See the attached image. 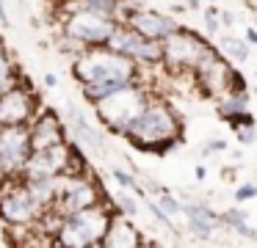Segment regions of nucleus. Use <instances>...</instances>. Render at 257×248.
<instances>
[{"label":"nucleus","mask_w":257,"mask_h":248,"mask_svg":"<svg viewBox=\"0 0 257 248\" xmlns=\"http://www.w3.org/2000/svg\"><path fill=\"white\" fill-rule=\"evenodd\" d=\"M130 143L139 152H150V154H166L183 141V124L180 116L174 113V108L169 102L158 97H150L147 108L136 116V121L127 127L124 132Z\"/></svg>","instance_id":"1"},{"label":"nucleus","mask_w":257,"mask_h":248,"mask_svg":"<svg viewBox=\"0 0 257 248\" xmlns=\"http://www.w3.org/2000/svg\"><path fill=\"white\" fill-rule=\"evenodd\" d=\"M69 72L78 80V86H97V83H113V80H122V83L141 80L139 66L108 47H89L83 53H78L72 58Z\"/></svg>","instance_id":"2"},{"label":"nucleus","mask_w":257,"mask_h":248,"mask_svg":"<svg viewBox=\"0 0 257 248\" xmlns=\"http://www.w3.org/2000/svg\"><path fill=\"white\" fill-rule=\"evenodd\" d=\"M113 212L116 209H111L105 201H100L75 215H67L53 229V234H50L53 245L56 248H97L108 229V223H111Z\"/></svg>","instance_id":"3"},{"label":"nucleus","mask_w":257,"mask_h":248,"mask_svg":"<svg viewBox=\"0 0 257 248\" xmlns=\"http://www.w3.org/2000/svg\"><path fill=\"white\" fill-rule=\"evenodd\" d=\"M119 22L94 11H72L58 17V47L75 58L89 47H105L108 36Z\"/></svg>","instance_id":"4"},{"label":"nucleus","mask_w":257,"mask_h":248,"mask_svg":"<svg viewBox=\"0 0 257 248\" xmlns=\"http://www.w3.org/2000/svg\"><path fill=\"white\" fill-rule=\"evenodd\" d=\"M150 97H152L150 88H147L141 80H136V83H130V86L113 91L111 97L100 99V102L94 105L97 119H100L102 127H108L111 132L124 135V132H127V127L136 121V116L147 108Z\"/></svg>","instance_id":"5"},{"label":"nucleus","mask_w":257,"mask_h":248,"mask_svg":"<svg viewBox=\"0 0 257 248\" xmlns=\"http://www.w3.org/2000/svg\"><path fill=\"white\" fill-rule=\"evenodd\" d=\"M163 47V64L169 75H194L196 64L213 50V42L202 39L196 31L180 25L172 36L161 42Z\"/></svg>","instance_id":"6"},{"label":"nucleus","mask_w":257,"mask_h":248,"mask_svg":"<svg viewBox=\"0 0 257 248\" xmlns=\"http://www.w3.org/2000/svg\"><path fill=\"white\" fill-rule=\"evenodd\" d=\"M45 215V207L34 198L23 176L9 179L0 185V220L12 229H34L39 218Z\"/></svg>","instance_id":"7"},{"label":"nucleus","mask_w":257,"mask_h":248,"mask_svg":"<svg viewBox=\"0 0 257 248\" xmlns=\"http://www.w3.org/2000/svg\"><path fill=\"white\" fill-rule=\"evenodd\" d=\"M102 201V190L97 185V179L91 174H61V185H58L56 201L50 204V209L58 215V218H67V215H75L86 207H94V204Z\"/></svg>","instance_id":"8"},{"label":"nucleus","mask_w":257,"mask_h":248,"mask_svg":"<svg viewBox=\"0 0 257 248\" xmlns=\"http://www.w3.org/2000/svg\"><path fill=\"white\" fill-rule=\"evenodd\" d=\"M105 47L113 50V53H119V55H124V58H130L141 72H144V69H155V66L163 64L161 42L141 36L139 31H133V28L124 25V22H119V25L113 28V33L108 36Z\"/></svg>","instance_id":"9"},{"label":"nucleus","mask_w":257,"mask_h":248,"mask_svg":"<svg viewBox=\"0 0 257 248\" xmlns=\"http://www.w3.org/2000/svg\"><path fill=\"white\" fill-rule=\"evenodd\" d=\"M39 110V94L31 88L28 77H23L20 83H14L12 88L0 94V127H28Z\"/></svg>","instance_id":"10"},{"label":"nucleus","mask_w":257,"mask_h":248,"mask_svg":"<svg viewBox=\"0 0 257 248\" xmlns=\"http://www.w3.org/2000/svg\"><path fill=\"white\" fill-rule=\"evenodd\" d=\"M232 77H235L232 61H227L216 47H213L194 69V83L199 86V91L205 94V97H213V99H221L224 94L232 91Z\"/></svg>","instance_id":"11"},{"label":"nucleus","mask_w":257,"mask_h":248,"mask_svg":"<svg viewBox=\"0 0 257 248\" xmlns=\"http://www.w3.org/2000/svg\"><path fill=\"white\" fill-rule=\"evenodd\" d=\"M28 154V127H0V185L23 176V165Z\"/></svg>","instance_id":"12"},{"label":"nucleus","mask_w":257,"mask_h":248,"mask_svg":"<svg viewBox=\"0 0 257 248\" xmlns=\"http://www.w3.org/2000/svg\"><path fill=\"white\" fill-rule=\"evenodd\" d=\"M69 171V138L47 149H31L23 176H61Z\"/></svg>","instance_id":"13"},{"label":"nucleus","mask_w":257,"mask_h":248,"mask_svg":"<svg viewBox=\"0 0 257 248\" xmlns=\"http://www.w3.org/2000/svg\"><path fill=\"white\" fill-rule=\"evenodd\" d=\"M124 25H130L133 31H139L141 36H147V39L163 42L166 36H172V33L177 31L180 22L174 20L172 14H163V11H155V9H141V6H136V9L130 11V17L124 20Z\"/></svg>","instance_id":"14"},{"label":"nucleus","mask_w":257,"mask_h":248,"mask_svg":"<svg viewBox=\"0 0 257 248\" xmlns=\"http://www.w3.org/2000/svg\"><path fill=\"white\" fill-rule=\"evenodd\" d=\"M67 138L75 141L80 149H91V152H105V132L100 127H94L86 113L78 105H69L67 108Z\"/></svg>","instance_id":"15"},{"label":"nucleus","mask_w":257,"mask_h":248,"mask_svg":"<svg viewBox=\"0 0 257 248\" xmlns=\"http://www.w3.org/2000/svg\"><path fill=\"white\" fill-rule=\"evenodd\" d=\"M28 141H31V149H47V146H56V143L67 141V127H64V121L58 119L56 110L42 108L39 113L31 119Z\"/></svg>","instance_id":"16"},{"label":"nucleus","mask_w":257,"mask_h":248,"mask_svg":"<svg viewBox=\"0 0 257 248\" xmlns=\"http://www.w3.org/2000/svg\"><path fill=\"white\" fill-rule=\"evenodd\" d=\"M141 242H144V237L136 229L133 218H124V215L113 212L111 223H108V229L97 248H139Z\"/></svg>","instance_id":"17"},{"label":"nucleus","mask_w":257,"mask_h":248,"mask_svg":"<svg viewBox=\"0 0 257 248\" xmlns=\"http://www.w3.org/2000/svg\"><path fill=\"white\" fill-rule=\"evenodd\" d=\"M183 215H185V223H188L191 234L202 237V240H207V237L213 234V229L221 226V215H216L207 204H202V201H185L183 204Z\"/></svg>","instance_id":"18"},{"label":"nucleus","mask_w":257,"mask_h":248,"mask_svg":"<svg viewBox=\"0 0 257 248\" xmlns=\"http://www.w3.org/2000/svg\"><path fill=\"white\" fill-rule=\"evenodd\" d=\"M23 182L28 185V190L34 193L36 201L47 209L53 201H56L58 185H61V176H23Z\"/></svg>","instance_id":"19"},{"label":"nucleus","mask_w":257,"mask_h":248,"mask_svg":"<svg viewBox=\"0 0 257 248\" xmlns=\"http://www.w3.org/2000/svg\"><path fill=\"white\" fill-rule=\"evenodd\" d=\"M25 77H28V75H25ZM20 80H23V72H20L17 61L12 58L6 42L0 39V94L6 91V88H12L14 83H20Z\"/></svg>","instance_id":"20"},{"label":"nucleus","mask_w":257,"mask_h":248,"mask_svg":"<svg viewBox=\"0 0 257 248\" xmlns=\"http://www.w3.org/2000/svg\"><path fill=\"white\" fill-rule=\"evenodd\" d=\"M216 110H218V116H221L224 121L229 119V116H235V113H243V110H249V91H229V94H224L221 99H218V105H216Z\"/></svg>","instance_id":"21"},{"label":"nucleus","mask_w":257,"mask_h":248,"mask_svg":"<svg viewBox=\"0 0 257 248\" xmlns=\"http://www.w3.org/2000/svg\"><path fill=\"white\" fill-rule=\"evenodd\" d=\"M221 223L229 226L235 234L246 237V240H257V229H251V226H249V215H246L243 209L232 207V209H227V212H221Z\"/></svg>","instance_id":"22"},{"label":"nucleus","mask_w":257,"mask_h":248,"mask_svg":"<svg viewBox=\"0 0 257 248\" xmlns=\"http://www.w3.org/2000/svg\"><path fill=\"white\" fill-rule=\"evenodd\" d=\"M221 50H224V55H227V61H235V64L249 61V42H246V39L221 36Z\"/></svg>","instance_id":"23"},{"label":"nucleus","mask_w":257,"mask_h":248,"mask_svg":"<svg viewBox=\"0 0 257 248\" xmlns=\"http://www.w3.org/2000/svg\"><path fill=\"white\" fill-rule=\"evenodd\" d=\"M113 209L124 218H136L139 215V201H136V193L130 190H119L116 198H113Z\"/></svg>","instance_id":"24"},{"label":"nucleus","mask_w":257,"mask_h":248,"mask_svg":"<svg viewBox=\"0 0 257 248\" xmlns=\"http://www.w3.org/2000/svg\"><path fill=\"white\" fill-rule=\"evenodd\" d=\"M111 176L116 179V185L122 187V190H130V193H136V196H147L141 182L136 179V174H130V171H124V168H111Z\"/></svg>","instance_id":"25"},{"label":"nucleus","mask_w":257,"mask_h":248,"mask_svg":"<svg viewBox=\"0 0 257 248\" xmlns=\"http://www.w3.org/2000/svg\"><path fill=\"white\" fill-rule=\"evenodd\" d=\"M158 204L163 207V212H166V215H180V212H183V204H180L169 190H163L161 196H158Z\"/></svg>","instance_id":"26"},{"label":"nucleus","mask_w":257,"mask_h":248,"mask_svg":"<svg viewBox=\"0 0 257 248\" xmlns=\"http://www.w3.org/2000/svg\"><path fill=\"white\" fill-rule=\"evenodd\" d=\"M141 198L147 201V207H150V212H152V215H155V220H158V223H163L166 229H174L172 215H166V212H163V207H161V204H158V201H152V198H147V196H141Z\"/></svg>","instance_id":"27"},{"label":"nucleus","mask_w":257,"mask_h":248,"mask_svg":"<svg viewBox=\"0 0 257 248\" xmlns=\"http://www.w3.org/2000/svg\"><path fill=\"white\" fill-rule=\"evenodd\" d=\"M218 28H221V20H218V9H216V6H210V9L205 11V31H207V36L216 39Z\"/></svg>","instance_id":"28"},{"label":"nucleus","mask_w":257,"mask_h":248,"mask_svg":"<svg viewBox=\"0 0 257 248\" xmlns=\"http://www.w3.org/2000/svg\"><path fill=\"white\" fill-rule=\"evenodd\" d=\"M227 124L232 127V130H240V127H249V124H257V119L249 113V110H243V113H235L227 119Z\"/></svg>","instance_id":"29"},{"label":"nucleus","mask_w":257,"mask_h":248,"mask_svg":"<svg viewBox=\"0 0 257 248\" xmlns=\"http://www.w3.org/2000/svg\"><path fill=\"white\" fill-rule=\"evenodd\" d=\"M235 138H238L243 146L254 143V141H257V124H249V127H240V130H235Z\"/></svg>","instance_id":"30"},{"label":"nucleus","mask_w":257,"mask_h":248,"mask_svg":"<svg viewBox=\"0 0 257 248\" xmlns=\"http://www.w3.org/2000/svg\"><path fill=\"white\" fill-rule=\"evenodd\" d=\"M257 196V185L254 182H246V185H240L238 190H235V201H249V198Z\"/></svg>","instance_id":"31"},{"label":"nucleus","mask_w":257,"mask_h":248,"mask_svg":"<svg viewBox=\"0 0 257 248\" xmlns=\"http://www.w3.org/2000/svg\"><path fill=\"white\" fill-rule=\"evenodd\" d=\"M227 149V141L224 138H216V141H207L205 143V149H202V157H210V154H218V152H224Z\"/></svg>","instance_id":"32"},{"label":"nucleus","mask_w":257,"mask_h":248,"mask_svg":"<svg viewBox=\"0 0 257 248\" xmlns=\"http://www.w3.org/2000/svg\"><path fill=\"white\" fill-rule=\"evenodd\" d=\"M218 20H221L224 28H232V25H235V17L229 14V11H218Z\"/></svg>","instance_id":"33"},{"label":"nucleus","mask_w":257,"mask_h":248,"mask_svg":"<svg viewBox=\"0 0 257 248\" xmlns=\"http://www.w3.org/2000/svg\"><path fill=\"white\" fill-rule=\"evenodd\" d=\"M42 80H45V86H47V88H56V86H58V77L53 75V72H47V75L42 77Z\"/></svg>","instance_id":"34"},{"label":"nucleus","mask_w":257,"mask_h":248,"mask_svg":"<svg viewBox=\"0 0 257 248\" xmlns=\"http://www.w3.org/2000/svg\"><path fill=\"white\" fill-rule=\"evenodd\" d=\"M0 22H3V28H9V11H6V3H3V0H0Z\"/></svg>","instance_id":"35"},{"label":"nucleus","mask_w":257,"mask_h":248,"mask_svg":"<svg viewBox=\"0 0 257 248\" xmlns=\"http://www.w3.org/2000/svg\"><path fill=\"white\" fill-rule=\"evenodd\" d=\"M246 42L257 44V31H254V28H246Z\"/></svg>","instance_id":"36"},{"label":"nucleus","mask_w":257,"mask_h":248,"mask_svg":"<svg viewBox=\"0 0 257 248\" xmlns=\"http://www.w3.org/2000/svg\"><path fill=\"white\" fill-rule=\"evenodd\" d=\"M139 248H158V245H152V242H141Z\"/></svg>","instance_id":"37"},{"label":"nucleus","mask_w":257,"mask_h":248,"mask_svg":"<svg viewBox=\"0 0 257 248\" xmlns=\"http://www.w3.org/2000/svg\"><path fill=\"white\" fill-rule=\"evenodd\" d=\"M53 3H58V0H53Z\"/></svg>","instance_id":"38"}]
</instances>
